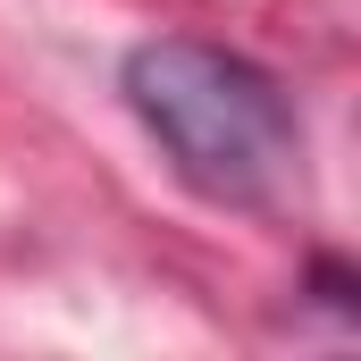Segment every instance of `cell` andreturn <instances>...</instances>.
Here are the masks:
<instances>
[{
  "label": "cell",
  "mask_w": 361,
  "mask_h": 361,
  "mask_svg": "<svg viewBox=\"0 0 361 361\" xmlns=\"http://www.w3.org/2000/svg\"><path fill=\"white\" fill-rule=\"evenodd\" d=\"M126 101L202 202L269 210L302 169V135H294L277 76H261L252 59L219 51V42L160 34V42L126 51Z\"/></svg>",
  "instance_id": "6da1fadb"
}]
</instances>
